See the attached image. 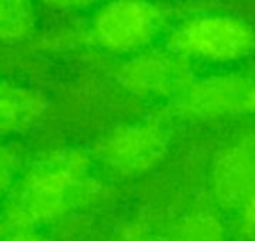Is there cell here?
<instances>
[{
    "mask_svg": "<svg viewBox=\"0 0 255 241\" xmlns=\"http://www.w3.org/2000/svg\"><path fill=\"white\" fill-rule=\"evenodd\" d=\"M90 171V158L78 149L43 154L10 189L1 218L12 230H34L60 219L96 194Z\"/></svg>",
    "mask_w": 255,
    "mask_h": 241,
    "instance_id": "obj_1",
    "label": "cell"
},
{
    "mask_svg": "<svg viewBox=\"0 0 255 241\" xmlns=\"http://www.w3.org/2000/svg\"><path fill=\"white\" fill-rule=\"evenodd\" d=\"M167 49L188 61H238L253 54L255 31L233 15H199L175 27L167 37Z\"/></svg>",
    "mask_w": 255,
    "mask_h": 241,
    "instance_id": "obj_2",
    "label": "cell"
},
{
    "mask_svg": "<svg viewBox=\"0 0 255 241\" xmlns=\"http://www.w3.org/2000/svg\"><path fill=\"white\" fill-rule=\"evenodd\" d=\"M163 6L143 0H120L105 4L91 24L93 40L115 54L136 52L148 46L164 28Z\"/></svg>",
    "mask_w": 255,
    "mask_h": 241,
    "instance_id": "obj_3",
    "label": "cell"
},
{
    "mask_svg": "<svg viewBox=\"0 0 255 241\" xmlns=\"http://www.w3.org/2000/svg\"><path fill=\"white\" fill-rule=\"evenodd\" d=\"M167 146V127L158 119H142L106 134L96 148V157L118 176H137L154 168L166 155Z\"/></svg>",
    "mask_w": 255,
    "mask_h": 241,
    "instance_id": "obj_4",
    "label": "cell"
},
{
    "mask_svg": "<svg viewBox=\"0 0 255 241\" xmlns=\"http://www.w3.org/2000/svg\"><path fill=\"white\" fill-rule=\"evenodd\" d=\"M117 79L133 95L175 98L194 80V75L188 60L167 49L137 54L118 69Z\"/></svg>",
    "mask_w": 255,
    "mask_h": 241,
    "instance_id": "obj_5",
    "label": "cell"
},
{
    "mask_svg": "<svg viewBox=\"0 0 255 241\" xmlns=\"http://www.w3.org/2000/svg\"><path fill=\"white\" fill-rule=\"evenodd\" d=\"M251 80L239 75H217L194 79L178 97L175 110L190 119H218L244 110Z\"/></svg>",
    "mask_w": 255,
    "mask_h": 241,
    "instance_id": "obj_6",
    "label": "cell"
},
{
    "mask_svg": "<svg viewBox=\"0 0 255 241\" xmlns=\"http://www.w3.org/2000/svg\"><path fill=\"white\" fill-rule=\"evenodd\" d=\"M212 192L226 209L242 207L255 191V137L245 136L224 148L214 160Z\"/></svg>",
    "mask_w": 255,
    "mask_h": 241,
    "instance_id": "obj_7",
    "label": "cell"
},
{
    "mask_svg": "<svg viewBox=\"0 0 255 241\" xmlns=\"http://www.w3.org/2000/svg\"><path fill=\"white\" fill-rule=\"evenodd\" d=\"M45 107L37 92L0 80V134L24 131L42 116Z\"/></svg>",
    "mask_w": 255,
    "mask_h": 241,
    "instance_id": "obj_8",
    "label": "cell"
},
{
    "mask_svg": "<svg viewBox=\"0 0 255 241\" xmlns=\"http://www.w3.org/2000/svg\"><path fill=\"white\" fill-rule=\"evenodd\" d=\"M172 241H227V233L214 212L197 210L181 219Z\"/></svg>",
    "mask_w": 255,
    "mask_h": 241,
    "instance_id": "obj_9",
    "label": "cell"
},
{
    "mask_svg": "<svg viewBox=\"0 0 255 241\" xmlns=\"http://www.w3.org/2000/svg\"><path fill=\"white\" fill-rule=\"evenodd\" d=\"M34 10L28 1L0 0V40H19L34 27Z\"/></svg>",
    "mask_w": 255,
    "mask_h": 241,
    "instance_id": "obj_10",
    "label": "cell"
},
{
    "mask_svg": "<svg viewBox=\"0 0 255 241\" xmlns=\"http://www.w3.org/2000/svg\"><path fill=\"white\" fill-rule=\"evenodd\" d=\"M19 160L13 149L0 146V197L10 192L18 173Z\"/></svg>",
    "mask_w": 255,
    "mask_h": 241,
    "instance_id": "obj_11",
    "label": "cell"
},
{
    "mask_svg": "<svg viewBox=\"0 0 255 241\" xmlns=\"http://www.w3.org/2000/svg\"><path fill=\"white\" fill-rule=\"evenodd\" d=\"M115 241H169L164 237L152 233L151 230L140 227V225H131L124 228Z\"/></svg>",
    "mask_w": 255,
    "mask_h": 241,
    "instance_id": "obj_12",
    "label": "cell"
},
{
    "mask_svg": "<svg viewBox=\"0 0 255 241\" xmlns=\"http://www.w3.org/2000/svg\"><path fill=\"white\" fill-rule=\"evenodd\" d=\"M242 230L255 239V191L242 206Z\"/></svg>",
    "mask_w": 255,
    "mask_h": 241,
    "instance_id": "obj_13",
    "label": "cell"
},
{
    "mask_svg": "<svg viewBox=\"0 0 255 241\" xmlns=\"http://www.w3.org/2000/svg\"><path fill=\"white\" fill-rule=\"evenodd\" d=\"M0 241H46L34 230H13Z\"/></svg>",
    "mask_w": 255,
    "mask_h": 241,
    "instance_id": "obj_14",
    "label": "cell"
},
{
    "mask_svg": "<svg viewBox=\"0 0 255 241\" xmlns=\"http://www.w3.org/2000/svg\"><path fill=\"white\" fill-rule=\"evenodd\" d=\"M244 110L255 113V82H251L248 91H247V97H245V103H244Z\"/></svg>",
    "mask_w": 255,
    "mask_h": 241,
    "instance_id": "obj_15",
    "label": "cell"
}]
</instances>
